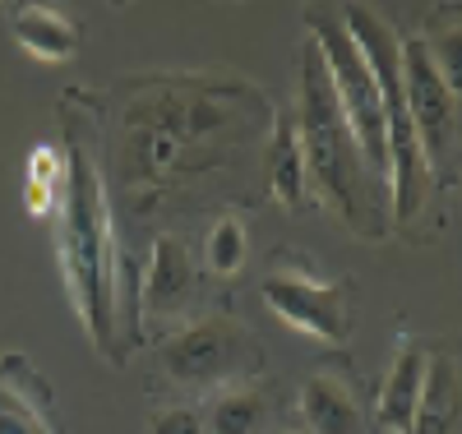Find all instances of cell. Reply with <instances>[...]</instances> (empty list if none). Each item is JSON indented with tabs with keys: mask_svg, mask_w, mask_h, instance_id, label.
Wrapping results in <instances>:
<instances>
[{
	"mask_svg": "<svg viewBox=\"0 0 462 434\" xmlns=\"http://www.w3.org/2000/svg\"><path fill=\"white\" fill-rule=\"evenodd\" d=\"M268 125L263 93L231 69L130 78L116 115V189L134 217H148L241 162Z\"/></svg>",
	"mask_w": 462,
	"mask_h": 434,
	"instance_id": "6da1fadb",
	"label": "cell"
},
{
	"mask_svg": "<svg viewBox=\"0 0 462 434\" xmlns=\"http://www.w3.org/2000/svg\"><path fill=\"white\" fill-rule=\"evenodd\" d=\"M97 121L102 111L69 88L60 97L65 125V189L56 208V263L65 278V300L79 319L93 351H116V314H121V268L125 254L116 245V213L111 189L97 152Z\"/></svg>",
	"mask_w": 462,
	"mask_h": 434,
	"instance_id": "7a4b0ae2",
	"label": "cell"
},
{
	"mask_svg": "<svg viewBox=\"0 0 462 434\" xmlns=\"http://www.w3.org/2000/svg\"><path fill=\"white\" fill-rule=\"evenodd\" d=\"M296 134H300V152H305V171H310L315 194L337 208V217L352 231H370L365 222V204H361V152L356 139L346 130V115L337 106L328 65L319 56V47L305 37L296 51Z\"/></svg>",
	"mask_w": 462,
	"mask_h": 434,
	"instance_id": "3957f363",
	"label": "cell"
},
{
	"mask_svg": "<svg viewBox=\"0 0 462 434\" xmlns=\"http://www.w3.org/2000/svg\"><path fill=\"white\" fill-rule=\"evenodd\" d=\"M342 23L352 32L356 51L365 56L379 97H383V130H389V208L393 222H411L420 213V194H426V157H420L411 111H407V88H402V37L383 23L370 5H346Z\"/></svg>",
	"mask_w": 462,
	"mask_h": 434,
	"instance_id": "277c9868",
	"label": "cell"
},
{
	"mask_svg": "<svg viewBox=\"0 0 462 434\" xmlns=\"http://www.w3.org/2000/svg\"><path fill=\"white\" fill-rule=\"evenodd\" d=\"M305 37L319 47V56L328 65L337 106H342L346 130H352L356 152H361V167L370 176H379V180H389V130H383V97H379V84H374L365 56L356 51L352 32H346V23H342V14L310 10V14H305Z\"/></svg>",
	"mask_w": 462,
	"mask_h": 434,
	"instance_id": "5b68a950",
	"label": "cell"
},
{
	"mask_svg": "<svg viewBox=\"0 0 462 434\" xmlns=\"http://www.w3.org/2000/svg\"><path fill=\"white\" fill-rule=\"evenodd\" d=\"M158 361L162 374L180 388H231L254 361V346L236 319H199L162 337Z\"/></svg>",
	"mask_w": 462,
	"mask_h": 434,
	"instance_id": "8992f818",
	"label": "cell"
},
{
	"mask_svg": "<svg viewBox=\"0 0 462 434\" xmlns=\"http://www.w3.org/2000/svg\"><path fill=\"white\" fill-rule=\"evenodd\" d=\"M263 305L278 314V319L315 342L342 346L352 333V309H346V291L337 282H319L315 272L300 268H273L259 282Z\"/></svg>",
	"mask_w": 462,
	"mask_h": 434,
	"instance_id": "52a82bcc",
	"label": "cell"
},
{
	"mask_svg": "<svg viewBox=\"0 0 462 434\" xmlns=\"http://www.w3.org/2000/svg\"><path fill=\"white\" fill-rule=\"evenodd\" d=\"M402 88H407V111H411L420 157H426V171H430L448 152V139L457 125V97L444 88V78L420 37H402Z\"/></svg>",
	"mask_w": 462,
	"mask_h": 434,
	"instance_id": "ba28073f",
	"label": "cell"
},
{
	"mask_svg": "<svg viewBox=\"0 0 462 434\" xmlns=\"http://www.w3.org/2000/svg\"><path fill=\"white\" fill-rule=\"evenodd\" d=\"M199 300V263L180 235L162 231L148 245V263L139 272V319H176Z\"/></svg>",
	"mask_w": 462,
	"mask_h": 434,
	"instance_id": "9c48e42d",
	"label": "cell"
},
{
	"mask_svg": "<svg viewBox=\"0 0 462 434\" xmlns=\"http://www.w3.org/2000/svg\"><path fill=\"white\" fill-rule=\"evenodd\" d=\"M0 434H60L51 388L23 351H0Z\"/></svg>",
	"mask_w": 462,
	"mask_h": 434,
	"instance_id": "30bf717a",
	"label": "cell"
},
{
	"mask_svg": "<svg viewBox=\"0 0 462 434\" xmlns=\"http://www.w3.org/2000/svg\"><path fill=\"white\" fill-rule=\"evenodd\" d=\"M300 420L305 434H365V407L356 388L333 370H319L300 383Z\"/></svg>",
	"mask_w": 462,
	"mask_h": 434,
	"instance_id": "8fae6325",
	"label": "cell"
},
{
	"mask_svg": "<svg viewBox=\"0 0 462 434\" xmlns=\"http://www.w3.org/2000/svg\"><path fill=\"white\" fill-rule=\"evenodd\" d=\"M426 370H430V351L420 342H402L389 374H383L379 402H374V420L389 434H411V420H416V407H420V388H426Z\"/></svg>",
	"mask_w": 462,
	"mask_h": 434,
	"instance_id": "7c38bea8",
	"label": "cell"
},
{
	"mask_svg": "<svg viewBox=\"0 0 462 434\" xmlns=\"http://www.w3.org/2000/svg\"><path fill=\"white\" fill-rule=\"evenodd\" d=\"M305 189H310V171H305L296 115H291V106H282V111H273V125H268V194L296 213L305 204Z\"/></svg>",
	"mask_w": 462,
	"mask_h": 434,
	"instance_id": "4fadbf2b",
	"label": "cell"
},
{
	"mask_svg": "<svg viewBox=\"0 0 462 434\" xmlns=\"http://www.w3.org/2000/svg\"><path fill=\"white\" fill-rule=\"evenodd\" d=\"M14 42L23 56L32 60H47V65H60L79 51V23H74L65 10L56 5H23L14 10Z\"/></svg>",
	"mask_w": 462,
	"mask_h": 434,
	"instance_id": "5bb4252c",
	"label": "cell"
},
{
	"mask_svg": "<svg viewBox=\"0 0 462 434\" xmlns=\"http://www.w3.org/2000/svg\"><path fill=\"white\" fill-rule=\"evenodd\" d=\"M411 434H462V370L448 351L430 356Z\"/></svg>",
	"mask_w": 462,
	"mask_h": 434,
	"instance_id": "9a60e30c",
	"label": "cell"
},
{
	"mask_svg": "<svg viewBox=\"0 0 462 434\" xmlns=\"http://www.w3.org/2000/svg\"><path fill=\"white\" fill-rule=\"evenodd\" d=\"M65 189V148L60 143H37L28 152V176H23V208L32 217H56Z\"/></svg>",
	"mask_w": 462,
	"mask_h": 434,
	"instance_id": "2e32d148",
	"label": "cell"
},
{
	"mask_svg": "<svg viewBox=\"0 0 462 434\" xmlns=\"http://www.w3.org/2000/svg\"><path fill=\"white\" fill-rule=\"evenodd\" d=\"M268 420V398L254 388V383H231L226 392L208 402V420L204 429L208 434H259Z\"/></svg>",
	"mask_w": 462,
	"mask_h": 434,
	"instance_id": "e0dca14e",
	"label": "cell"
},
{
	"mask_svg": "<svg viewBox=\"0 0 462 434\" xmlns=\"http://www.w3.org/2000/svg\"><path fill=\"white\" fill-rule=\"evenodd\" d=\"M245 254H250V241H245V226L241 217L222 213L213 226H208V241H204V263L213 278H236L245 268Z\"/></svg>",
	"mask_w": 462,
	"mask_h": 434,
	"instance_id": "ac0fdd59",
	"label": "cell"
},
{
	"mask_svg": "<svg viewBox=\"0 0 462 434\" xmlns=\"http://www.w3.org/2000/svg\"><path fill=\"white\" fill-rule=\"evenodd\" d=\"M444 78V88L462 102V23H444V28H430V37H420Z\"/></svg>",
	"mask_w": 462,
	"mask_h": 434,
	"instance_id": "d6986e66",
	"label": "cell"
},
{
	"mask_svg": "<svg viewBox=\"0 0 462 434\" xmlns=\"http://www.w3.org/2000/svg\"><path fill=\"white\" fill-rule=\"evenodd\" d=\"M152 434H208L195 407H162L152 416Z\"/></svg>",
	"mask_w": 462,
	"mask_h": 434,
	"instance_id": "ffe728a7",
	"label": "cell"
},
{
	"mask_svg": "<svg viewBox=\"0 0 462 434\" xmlns=\"http://www.w3.org/2000/svg\"><path fill=\"white\" fill-rule=\"evenodd\" d=\"M296 434H305V429H296Z\"/></svg>",
	"mask_w": 462,
	"mask_h": 434,
	"instance_id": "44dd1931",
	"label": "cell"
}]
</instances>
